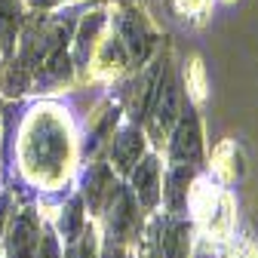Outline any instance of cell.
<instances>
[{
	"instance_id": "1",
	"label": "cell",
	"mask_w": 258,
	"mask_h": 258,
	"mask_svg": "<svg viewBox=\"0 0 258 258\" xmlns=\"http://www.w3.org/2000/svg\"><path fill=\"white\" fill-rule=\"evenodd\" d=\"M25 166L34 178H55L68 160V133L55 117H34L25 136Z\"/></svg>"
},
{
	"instance_id": "2",
	"label": "cell",
	"mask_w": 258,
	"mask_h": 258,
	"mask_svg": "<svg viewBox=\"0 0 258 258\" xmlns=\"http://www.w3.org/2000/svg\"><path fill=\"white\" fill-rule=\"evenodd\" d=\"M181 114V89H178V77L172 68H160V80L154 89V102L148 108L151 117V133L163 142V136L172 129V123Z\"/></svg>"
},
{
	"instance_id": "3",
	"label": "cell",
	"mask_w": 258,
	"mask_h": 258,
	"mask_svg": "<svg viewBox=\"0 0 258 258\" xmlns=\"http://www.w3.org/2000/svg\"><path fill=\"white\" fill-rule=\"evenodd\" d=\"M169 154L175 163H184V166H197L203 160V142H200V120L190 108L181 111L178 117V126L172 133V145H169Z\"/></svg>"
},
{
	"instance_id": "4",
	"label": "cell",
	"mask_w": 258,
	"mask_h": 258,
	"mask_svg": "<svg viewBox=\"0 0 258 258\" xmlns=\"http://www.w3.org/2000/svg\"><path fill=\"white\" fill-rule=\"evenodd\" d=\"M117 40H120V46L126 49V58L136 61V64L145 61L148 52H151V46H154L151 28H148L145 19L136 16V13H120V19H117Z\"/></svg>"
},
{
	"instance_id": "5",
	"label": "cell",
	"mask_w": 258,
	"mask_h": 258,
	"mask_svg": "<svg viewBox=\"0 0 258 258\" xmlns=\"http://www.w3.org/2000/svg\"><path fill=\"white\" fill-rule=\"evenodd\" d=\"M154 258H187V224L181 218H160L151 234Z\"/></svg>"
},
{
	"instance_id": "6",
	"label": "cell",
	"mask_w": 258,
	"mask_h": 258,
	"mask_svg": "<svg viewBox=\"0 0 258 258\" xmlns=\"http://www.w3.org/2000/svg\"><path fill=\"white\" fill-rule=\"evenodd\" d=\"M108 228H111V240H126V234L133 231L136 224V206H133V197L123 190V187H114L111 194V209H108Z\"/></svg>"
},
{
	"instance_id": "7",
	"label": "cell",
	"mask_w": 258,
	"mask_h": 258,
	"mask_svg": "<svg viewBox=\"0 0 258 258\" xmlns=\"http://www.w3.org/2000/svg\"><path fill=\"white\" fill-rule=\"evenodd\" d=\"M133 187H136L139 203L157 206V200H160V166H157V157H145L139 166H133Z\"/></svg>"
},
{
	"instance_id": "8",
	"label": "cell",
	"mask_w": 258,
	"mask_h": 258,
	"mask_svg": "<svg viewBox=\"0 0 258 258\" xmlns=\"http://www.w3.org/2000/svg\"><path fill=\"white\" fill-rule=\"evenodd\" d=\"M142 148H145V139L136 126H126L117 133L114 139V166L120 172H129L136 163H139V157H142Z\"/></svg>"
},
{
	"instance_id": "9",
	"label": "cell",
	"mask_w": 258,
	"mask_h": 258,
	"mask_svg": "<svg viewBox=\"0 0 258 258\" xmlns=\"http://www.w3.org/2000/svg\"><path fill=\"white\" fill-rule=\"evenodd\" d=\"M34 246H37V221L31 212H22L10 231V258H31Z\"/></svg>"
},
{
	"instance_id": "10",
	"label": "cell",
	"mask_w": 258,
	"mask_h": 258,
	"mask_svg": "<svg viewBox=\"0 0 258 258\" xmlns=\"http://www.w3.org/2000/svg\"><path fill=\"white\" fill-rule=\"evenodd\" d=\"M157 80H160V68L154 64V68L145 71L142 80L133 86V95H129V117H133V120H145V117H148V108H151V102H154Z\"/></svg>"
},
{
	"instance_id": "11",
	"label": "cell",
	"mask_w": 258,
	"mask_h": 258,
	"mask_svg": "<svg viewBox=\"0 0 258 258\" xmlns=\"http://www.w3.org/2000/svg\"><path fill=\"white\" fill-rule=\"evenodd\" d=\"M114 181H111V172L105 166H92L86 172V200H89V209H102L105 200H111L114 194Z\"/></svg>"
},
{
	"instance_id": "12",
	"label": "cell",
	"mask_w": 258,
	"mask_h": 258,
	"mask_svg": "<svg viewBox=\"0 0 258 258\" xmlns=\"http://www.w3.org/2000/svg\"><path fill=\"white\" fill-rule=\"evenodd\" d=\"M19 25H22V4L19 0H0V49L4 52H13Z\"/></svg>"
},
{
	"instance_id": "13",
	"label": "cell",
	"mask_w": 258,
	"mask_h": 258,
	"mask_svg": "<svg viewBox=\"0 0 258 258\" xmlns=\"http://www.w3.org/2000/svg\"><path fill=\"white\" fill-rule=\"evenodd\" d=\"M190 166L184 163H175L166 175V200H169V209L172 212H181L184 209V200H187V184H190Z\"/></svg>"
},
{
	"instance_id": "14",
	"label": "cell",
	"mask_w": 258,
	"mask_h": 258,
	"mask_svg": "<svg viewBox=\"0 0 258 258\" xmlns=\"http://www.w3.org/2000/svg\"><path fill=\"white\" fill-rule=\"evenodd\" d=\"M102 25H105V16H102V13H92V16L83 22L80 34H77V64H86V58H89V52H92V46H95V37H99Z\"/></svg>"
},
{
	"instance_id": "15",
	"label": "cell",
	"mask_w": 258,
	"mask_h": 258,
	"mask_svg": "<svg viewBox=\"0 0 258 258\" xmlns=\"http://www.w3.org/2000/svg\"><path fill=\"white\" fill-rule=\"evenodd\" d=\"M80 221H83V215H80V200H71V203H68V212L61 215V234H64V240H77Z\"/></svg>"
},
{
	"instance_id": "16",
	"label": "cell",
	"mask_w": 258,
	"mask_h": 258,
	"mask_svg": "<svg viewBox=\"0 0 258 258\" xmlns=\"http://www.w3.org/2000/svg\"><path fill=\"white\" fill-rule=\"evenodd\" d=\"M68 258H95V240H92V231L86 234V240H83L80 246H74V249L68 252Z\"/></svg>"
},
{
	"instance_id": "17",
	"label": "cell",
	"mask_w": 258,
	"mask_h": 258,
	"mask_svg": "<svg viewBox=\"0 0 258 258\" xmlns=\"http://www.w3.org/2000/svg\"><path fill=\"white\" fill-rule=\"evenodd\" d=\"M37 258H58V246H55V237L46 231L43 234V240H40V252H37Z\"/></svg>"
},
{
	"instance_id": "18",
	"label": "cell",
	"mask_w": 258,
	"mask_h": 258,
	"mask_svg": "<svg viewBox=\"0 0 258 258\" xmlns=\"http://www.w3.org/2000/svg\"><path fill=\"white\" fill-rule=\"evenodd\" d=\"M105 258H123V249H120V246H111V249L105 252Z\"/></svg>"
},
{
	"instance_id": "19",
	"label": "cell",
	"mask_w": 258,
	"mask_h": 258,
	"mask_svg": "<svg viewBox=\"0 0 258 258\" xmlns=\"http://www.w3.org/2000/svg\"><path fill=\"white\" fill-rule=\"evenodd\" d=\"M37 7H52V4H61V0H34Z\"/></svg>"
}]
</instances>
